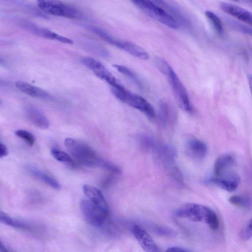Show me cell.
<instances>
[{
	"label": "cell",
	"mask_w": 252,
	"mask_h": 252,
	"mask_svg": "<svg viewBox=\"0 0 252 252\" xmlns=\"http://www.w3.org/2000/svg\"><path fill=\"white\" fill-rule=\"evenodd\" d=\"M64 145L72 157L79 164L88 167L101 165L103 160L86 144L67 138L64 140Z\"/></svg>",
	"instance_id": "3"
},
{
	"label": "cell",
	"mask_w": 252,
	"mask_h": 252,
	"mask_svg": "<svg viewBox=\"0 0 252 252\" xmlns=\"http://www.w3.org/2000/svg\"><path fill=\"white\" fill-rule=\"evenodd\" d=\"M119 48L139 59L147 60L149 58V55L146 50L131 42L121 41Z\"/></svg>",
	"instance_id": "17"
},
{
	"label": "cell",
	"mask_w": 252,
	"mask_h": 252,
	"mask_svg": "<svg viewBox=\"0 0 252 252\" xmlns=\"http://www.w3.org/2000/svg\"><path fill=\"white\" fill-rule=\"evenodd\" d=\"M166 251L168 252H188V250H186L185 249H183L181 247H172L170 248H168Z\"/></svg>",
	"instance_id": "32"
},
{
	"label": "cell",
	"mask_w": 252,
	"mask_h": 252,
	"mask_svg": "<svg viewBox=\"0 0 252 252\" xmlns=\"http://www.w3.org/2000/svg\"><path fill=\"white\" fill-rule=\"evenodd\" d=\"M80 62L91 70L97 77L106 82L113 76L100 62L95 59L90 57H84L81 59Z\"/></svg>",
	"instance_id": "13"
},
{
	"label": "cell",
	"mask_w": 252,
	"mask_h": 252,
	"mask_svg": "<svg viewBox=\"0 0 252 252\" xmlns=\"http://www.w3.org/2000/svg\"><path fill=\"white\" fill-rule=\"evenodd\" d=\"M83 192L88 199L104 207H108L101 192L95 187L86 184L83 186Z\"/></svg>",
	"instance_id": "19"
},
{
	"label": "cell",
	"mask_w": 252,
	"mask_h": 252,
	"mask_svg": "<svg viewBox=\"0 0 252 252\" xmlns=\"http://www.w3.org/2000/svg\"><path fill=\"white\" fill-rule=\"evenodd\" d=\"M0 220L2 223L14 228L25 229L30 227L25 222L12 218L2 211L0 213Z\"/></svg>",
	"instance_id": "22"
},
{
	"label": "cell",
	"mask_w": 252,
	"mask_h": 252,
	"mask_svg": "<svg viewBox=\"0 0 252 252\" xmlns=\"http://www.w3.org/2000/svg\"><path fill=\"white\" fill-rule=\"evenodd\" d=\"M15 85L21 92L30 96L41 99L47 98L49 97V94L46 92L29 83L18 81L15 83Z\"/></svg>",
	"instance_id": "16"
},
{
	"label": "cell",
	"mask_w": 252,
	"mask_h": 252,
	"mask_svg": "<svg viewBox=\"0 0 252 252\" xmlns=\"http://www.w3.org/2000/svg\"><path fill=\"white\" fill-rule=\"evenodd\" d=\"M175 214L179 218L205 223L213 230H217L219 227V220L216 213L211 208L201 204L192 203L184 204Z\"/></svg>",
	"instance_id": "2"
},
{
	"label": "cell",
	"mask_w": 252,
	"mask_h": 252,
	"mask_svg": "<svg viewBox=\"0 0 252 252\" xmlns=\"http://www.w3.org/2000/svg\"><path fill=\"white\" fill-rule=\"evenodd\" d=\"M187 154L192 158L201 160L206 156L208 148L206 144L201 140L191 139L186 144Z\"/></svg>",
	"instance_id": "14"
},
{
	"label": "cell",
	"mask_w": 252,
	"mask_h": 252,
	"mask_svg": "<svg viewBox=\"0 0 252 252\" xmlns=\"http://www.w3.org/2000/svg\"><path fill=\"white\" fill-rule=\"evenodd\" d=\"M8 154V151L6 146L0 142V157L2 158Z\"/></svg>",
	"instance_id": "31"
},
{
	"label": "cell",
	"mask_w": 252,
	"mask_h": 252,
	"mask_svg": "<svg viewBox=\"0 0 252 252\" xmlns=\"http://www.w3.org/2000/svg\"><path fill=\"white\" fill-rule=\"evenodd\" d=\"M171 108L166 102H162L160 104L158 117L159 122L162 125H166L172 121L174 116Z\"/></svg>",
	"instance_id": "21"
},
{
	"label": "cell",
	"mask_w": 252,
	"mask_h": 252,
	"mask_svg": "<svg viewBox=\"0 0 252 252\" xmlns=\"http://www.w3.org/2000/svg\"><path fill=\"white\" fill-rule=\"evenodd\" d=\"M132 233L142 249L149 252L160 251L158 247L149 233L138 225H134L132 227Z\"/></svg>",
	"instance_id": "10"
},
{
	"label": "cell",
	"mask_w": 252,
	"mask_h": 252,
	"mask_svg": "<svg viewBox=\"0 0 252 252\" xmlns=\"http://www.w3.org/2000/svg\"><path fill=\"white\" fill-rule=\"evenodd\" d=\"M242 237L245 240H248L252 237V218L247 224L242 233Z\"/></svg>",
	"instance_id": "30"
},
{
	"label": "cell",
	"mask_w": 252,
	"mask_h": 252,
	"mask_svg": "<svg viewBox=\"0 0 252 252\" xmlns=\"http://www.w3.org/2000/svg\"><path fill=\"white\" fill-rule=\"evenodd\" d=\"M113 66L118 72L129 79L139 88L142 89L143 88L141 79L137 74L132 70L120 64H113Z\"/></svg>",
	"instance_id": "20"
},
{
	"label": "cell",
	"mask_w": 252,
	"mask_h": 252,
	"mask_svg": "<svg viewBox=\"0 0 252 252\" xmlns=\"http://www.w3.org/2000/svg\"><path fill=\"white\" fill-rule=\"evenodd\" d=\"M235 164L233 156L225 154L218 157L214 164V177H218L232 171V167Z\"/></svg>",
	"instance_id": "15"
},
{
	"label": "cell",
	"mask_w": 252,
	"mask_h": 252,
	"mask_svg": "<svg viewBox=\"0 0 252 252\" xmlns=\"http://www.w3.org/2000/svg\"><path fill=\"white\" fill-rule=\"evenodd\" d=\"M147 15L170 28L176 29L179 25L168 12L151 0H131Z\"/></svg>",
	"instance_id": "5"
},
{
	"label": "cell",
	"mask_w": 252,
	"mask_h": 252,
	"mask_svg": "<svg viewBox=\"0 0 252 252\" xmlns=\"http://www.w3.org/2000/svg\"><path fill=\"white\" fill-rule=\"evenodd\" d=\"M226 23L233 30L252 36V27H248L237 21L229 18L225 19Z\"/></svg>",
	"instance_id": "26"
},
{
	"label": "cell",
	"mask_w": 252,
	"mask_h": 252,
	"mask_svg": "<svg viewBox=\"0 0 252 252\" xmlns=\"http://www.w3.org/2000/svg\"><path fill=\"white\" fill-rule=\"evenodd\" d=\"M28 169L32 176L41 180L53 189H61V185L57 180L39 169L31 165L28 166Z\"/></svg>",
	"instance_id": "18"
},
{
	"label": "cell",
	"mask_w": 252,
	"mask_h": 252,
	"mask_svg": "<svg viewBox=\"0 0 252 252\" xmlns=\"http://www.w3.org/2000/svg\"><path fill=\"white\" fill-rule=\"evenodd\" d=\"M111 91L115 97L121 101L133 107L149 118H154L156 112L153 106L145 98L126 90L122 85L111 88Z\"/></svg>",
	"instance_id": "4"
},
{
	"label": "cell",
	"mask_w": 252,
	"mask_h": 252,
	"mask_svg": "<svg viewBox=\"0 0 252 252\" xmlns=\"http://www.w3.org/2000/svg\"><path fill=\"white\" fill-rule=\"evenodd\" d=\"M154 62L157 67L168 79L178 106L185 112H191L192 107L187 91L173 68L162 58H156Z\"/></svg>",
	"instance_id": "1"
},
{
	"label": "cell",
	"mask_w": 252,
	"mask_h": 252,
	"mask_svg": "<svg viewBox=\"0 0 252 252\" xmlns=\"http://www.w3.org/2000/svg\"><path fill=\"white\" fill-rule=\"evenodd\" d=\"M10 251L3 245L1 241L0 243V252H7Z\"/></svg>",
	"instance_id": "33"
},
{
	"label": "cell",
	"mask_w": 252,
	"mask_h": 252,
	"mask_svg": "<svg viewBox=\"0 0 252 252\" xmlns=\"http://www.w3.org/2000/svg\"><path fill=\"white\" fill-rule=\"evenodd\" d=\"M152 1L168 12L176 20V18H177L179 20L180 19V21L185 22L186 20L180 11L177 10L172 5L165 2L164 0H152Z\"/></svg>",
	"instance_id": "23"
},
{
	"label": "cell",
	"mask_w": 252,
	"mask_h": 252,
	"mask_svg": "<svg viewBox=\"0 0 252 252\" xmlns=\"http://www.w3.org/2000/svg\"><path fill=\"white\" fill-rule=\"evenodd\" d=\"M229 202L232 205L242 208H248L251 206L250 200L240 195H233L229 198Z\"/></svg>",
	"instance_id": "27"
},
{
	"label": "cell",
	"mask_w": 252,
	"mask_h": 252,
	"mask_svg": "<svg viewBox=\"0 0 252 252\" xmlns=\"http://www.w3.org/2000/svg\"><path fill=\"white\" fill-rule=\"evenodd\" d=\"M24 112L28 120L35 126L42 129H46L49 127V120L38 108L29 105L25 108Z\"/></svg>",
	"instance_id": "11"
},
{
	"label": "cell",
	"mask_w": 252,
	"mask_h": 252,
	"mask_svg": "<svg viewBox=\"0 0 252 252\" xmlns=\"http://www.w3.org/2000/svg\"><path fill=\"white\" fill-rule=\"evenodd\" d=\"M37 6L48 14L75 19L81 16V13L74 6L61 0H37Z\"/></svg>",
	"instance_id": "6"
},
{
	"label": "cell",
	"mask_w": 252,
	"mask_h": 252,
	"mask_svg": "<svg viewBox=\"0 0 252 252\" xmlns=\"http://www.w3.org/2000/svg\"><path fill=\"white\" fill-rule=\"evenodd\" d=\"M51 154L54 158L59 161L68 163H72L73 161L72 157L69 155L57 149H52Z\"/></svg>",
	"instance_id": "28"
},
{
	"label": "cell",
	"mask_w": 252,
	"mask_h": 252,
	"mask_svg": "<svg viewBox=\"0 0 252 252\" xmlns=\"http://www.w3.org/2000/svg\"><path fill=\"white\" fill-rule=\"evenodd\" d=\"M249 1L252 2V0H248Z\"/></svg>",
	"instance_id": "34"
},
{
	"label": "cell",
	"mask_w": 252,
	"mask_h": 252,
	"mask_svg": "<svg viewBox=\"0 0 252 252\" xmlns=\"http://www.w3.org/2000/svg\"><path fill=\"white\" fill-rule=\"evenodd\" d=\"M233 0L237 1V0Z\"/></svg>",
	"instance_id": "35"
},
{
	"label": "cell",
	"mask_w": 252,
	"mask_h": 252,
	"mask_svg": "<svg viewBox=\"0 0 252 252\" xmlns=\"http://www.w3.org/2000/svg\"><path fill=\"white\" fill-rule=\"evenodd\" d=\"M20 24L24 29L41 37L66 44H71L73 43L72 40L69 38L58 34L48 29L41 27L31 22L23 21L20 22Z\"/></svg>",
	"instance_id": "8"
},
{
	"label": "cell",
	"mask_w": 252,
	"mask_h": 252,
	"mask_svg": "<svg viewBox=\"0 0 252 252\" xmlns=\"http://www.w3.org/2000/svg\"><path fill=\"white\" fill-rule=\"evenodd\" d=\"M208 182L225 190L233 192L238 188L240 178L237 173L232 171L220 176L214 177Z\"/></svg>",
	"instance_id": "9"
},
{
	"label": "cell",
	"mask_w": 252,
	"mask_h": 252,
	"mask_svg": "<svg viewBox=\"0 0 252 252\" xmlns=\"http://www.w3.org/2000/svg\"><path fill=\"white\" fill-rule=\"evenodd\" d=\"M205 14L216 32L220 35H223L224 33L223 28L219 17L210 11H205Z\"/></svg>",
	"instance_id": "25"
},
{
	"label": "cell",
	"mask_w": 252,
	"mask_h": 252,
	"mask_svg": "<svg viewBox=\"0 0 252 252\" xmlns=\"http://www.w3.org/2000/svg\"><path fill=\"white\" fill-rule=\"evenodd\" d=\"M80 208L85 220L94 226L102 225L108 214V207L97 204L88 198L81 201Z\"/></svg>",
	"instance_id": "7"
},
{
	"label": "cell",
	"mask_w": 252,
	"mask_h": 252,
	"mask_svg": "<svg viewBox=\"0 0 252 252\" xmlns=\"http://www.w3.org/2000/svg\"><path fill=\"white\" fill-rule=\"evenodd\" d=\"M91 30L107 43L117 48L119 47L121 41L117 39L103 30L98 27H92Z\"/></svg>",
	"instance_id": "24"
},
{
	"label": "cell",
	"mask_w": 252,
	"mask_h": 252,
	"mask_svg": "<svg viewBox=\"0 0 252 252\" xmlns=\"http://www.w3.org/2000/svg\"><path fill=\"white\" fill-rule=\"evenodd\" d=\"M220 6L224 12L252 27V13L250 11L237 5L226 2H221Z\"/></svg>",
	"instance_id": "12"
},
{
	"label": "cell",
	"mask_w": 252,
	"mask_h": 252,
	"mask_svg": "<svg viewBox=\"0 0 252 252\" xmlns=\"http://www.w3.org/2000/svg\"><path fill=\"white\" fill-rule=\"evenodd\" d=\"M15 134L24 140L29 146H32L35 142V137L30 132L23 129H18L15 131Z\"/></svg>",
	"instance_id": "29"
}]
</instances>
